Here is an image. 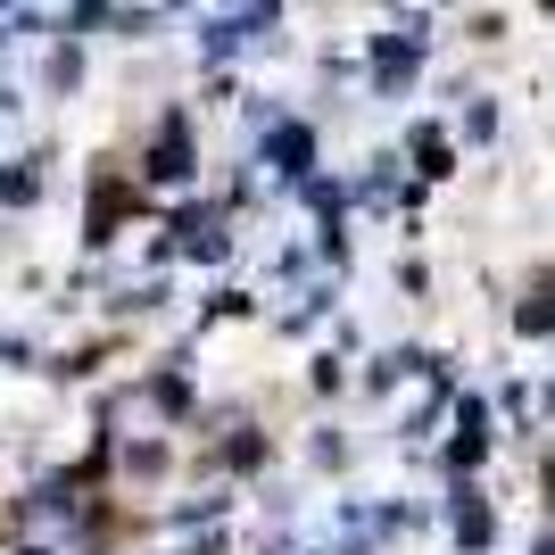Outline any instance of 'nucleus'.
Wrapping results in <instances>:
<instances>
[{
	"label": "nucleus",
	"mask_w": 555,
	"mask_h": 555,
	"mask_svg": "<svg viewBox=\"0 0 555 555\" xmlns=\"http://www.w3.org/2000/svg\"><path fill=\"white\" fill-rule=\"evenodd\" d=\"M423 175H431V183H440V175H456V166H448V141H440V133H423Z\"/></svg>",
	"instance_id": "nucleus-4"
},
{
	"label": "nucleus",
	"mask_w": 555,
	"mask_h": 555,
	"mask_svg": "<svg viewBox=\"0 0 555 555\" xmlns=\"http://www.w3.org/2000/svg\"><path fill=\"white\" fill-rule=\"evenodd\" d=\"M539 514H555V456L539 464Z\"/></svg>",
	"instance_id": "nucleus-6"
},
{
	"label": "nucleus",
	"mask_w": 555,
	"mask_h": 555,
	"mask_svg": "<svg viewBox=\"0 0 555 555\" xmlns=\"http://www.w3.org/2000/svg\"><path fill=\"white\" fill-rule=\"evenodd\" d=\"M398 291H406V299H423V291H431V266H423V257H406V266H398Z\"/></svg>",
	"instance_id": "nucleus-5"
},
{
	"label": "nucleus",
	"mask_w": 555,
	"mask_h": 555,
	"mask_svg": "<svg viewBox=\"0 0 555 555\" xmlns=\"http://www.w3.org/2000/svg\"><path fill=\"white\" fill-rule=\"evenodd\" d=\"M489 539H498L489 498L473 481H448V547H456V555H489Z\"/></svg>",
	"instance_id": "nucleus-2"
},
{
	"label": "nucleus",
	"mask_w": 555,
	"mask_h": 555,
	"mask_svg": "<svg viewBox=\"0 0 555 555\" xmlns=\"http://www.w3.org/2000/svg\"><path fill=\"white\" fill-rule=\"evenodd\" d=\"M456 431H448V448H440V473L448 481H473V473H489V456H498V406H489L481 390H456Z\"/></svg>",
	"instance_id": "nucleus-1"
},
{
	"label": "nucleus",
	"mask_w": 555,
	"mask_h": 555,
	"mask_svg": "<svg viewBox=\"0 0 555 555\" xmlns=\"http://www.w3.org/2000/svg\"><path fill=\"white\" fill-rule=\"evenodd\" d=\"M531 555H555V531H539V539H531Z\"/></svg>",
	"instance_id": "nucleus-7"
},
{
	"label": "nucleus",
	"mask_w": 555,
	"mask_h": 555,
	"mask_svg": "<svg viewBox=\"0 0 555 555\" xmlns=\"http://www.w3.org/2000/svg\"><path fill=\"white\" fill-rule=\"evenodd\" d=\"M514 340H555V266H539L531 291L514 299Z\"/></svg>",
	"instance_id": "nucleus-3"
}]
</instances>
